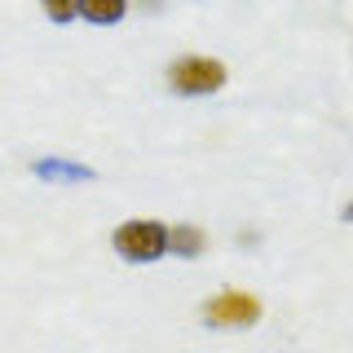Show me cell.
Masks as SVG:
<instances>
[{
    "instance_id": "7",
    "label": "cell",
    "mask_w": 353,
    "mask_h": 353,
    "mask_svg": "<svg viewBox=\"0 0 353 353\" xmlns=\"http://www.w3.org/2000/svg\"><path fill=\"white\" fill-rule=\"evenodd\" d=\"M40 9H44L49 22H71L75 18V0H40Z\"/></svg>"
},
{
    "instance_id": "1",
    "label": "cell",
    "mask_w": 353,
    "mask_h": 353,
    "mask_svg": "<svg viewBox=\"0 0 353 353\" xmlns=\"http://www.w3.org/2000/svg\"><path fill=\"white\" fill-rule=\"evenodd\" d=\"M110 248H115L119 261L128 265H154L159 256H168V225L159 221H124V225L110 234Z\"/></svg>"
},
{
    "instance_id": "6",
    "label": "cell",
    "mask_w": 353,
    "mask_h": 353,
    "mask_svg": "<svg viewBox=\"0 0 353 353\" xmlns=\"http://www.w3.org/2000/svg\"><path fill=\"white\" fill-rule=\"evenodd\" d=\"M36 172L49 176V181H93V168H84V163H62V159H40Z\"/></svg>"
},
{
    "instance_id": "5",
    "label": "cell",
    "mask_w": 353,
    "mask_h": 353,
    "mask_svg": "<svg viewBox=\"0 0 353 353\" xmlns=\"http://www.w3.org/2000/svg\"><path fill=\"white\" fill-rule=\"evenodd\" d=\"M168 252H176L181 261H194L203 252V230L199 225H172L168 230Z\"/></svg>"
},
{
    "instance_id": "4",
    "label": "cell",
    "mask_w": 353,
    "mask_h": 353,
    "mask_svg": "<svg viewBox=\"0 0 353 353\" xmlns=\"http://www.w3.org/2000/svg\"><path fill=\"white\" fill-rule=\"evenodd\" d=\"M128 14V0H75V18L93 22V27H115Z\"/></svg>"
},
{
    "instance_id": "3",
    "label": "cell",
    "mask_w": 353,
    "mask_h": 353,
    "mask_svg": "<svg viewBox=\"0 0 353 353\" xmlns=\"http://www.w3.org/2000/svg\"><path fill=\"white\" fill-rule=\"evenodd\" d=\"M199 318H203V327H216V331H243L261 323V301L248 292H221L199 305Z\"/></svg>"
},
{
    "instance_id": "2",
    "label": "cell",
    "mask_w": 353,
    "mask_h": 353,
    "mask_svg": "<svg viewBox=\"0 0 353 353\" xmlns=\"http://www.w3.org/2000/svg\"><path fill=\"white\" fill-rule=\"evenodd\" d=\"M225 80H230L225 62L199 58V53L176 58L168 66V88H172V93H181V97H208V93H216V88H225Z\"/></svg>"
}]
</instances>
